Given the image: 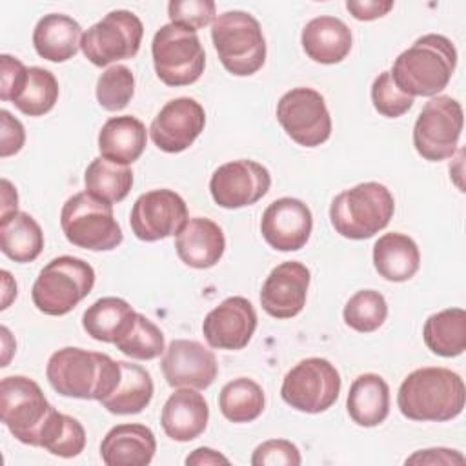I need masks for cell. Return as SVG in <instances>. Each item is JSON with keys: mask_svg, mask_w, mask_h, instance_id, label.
I'll use <instances>...</instances> for the list:
<instances>
[{"mask_svg": "<svg viewBox=\"0 0 466 466\" xmlns=\"http://www.w3.org/2000/svg\"><path fill=\"white\" fill-rule=\"evenodd\" d=\"M84 184L89 195L113 206L124 200L131 191L133 171L127 166L96 157L84 173Z\"/></svg>", "mask_w": 466, "mask_h": 466, "instance_id": "obj_32", "label": "cell"}, {"mask_svg": "<svg viewBox=\"0 0 466 466\" xmlns=\"http://www.w3.org/2000/svg\"><path fill=\"white\" fill-rule=\"evenodd\" d=\"M2 289H4V293H2V309H5L7 306H9V302L16 297V282L11 279V275H9V271H5V269H2Z\"/></svg>", "mask_w": 466, "mask_h": 466, "instance_id": "obj_49", "label": "cell"}, {"mask_svg": "<svg viewBox=\"0 0 466 466\" xmlns=\"http://www.w3.org/2000/svg\"><path fill=\"white\" fill-rule=\"evenodd\" d=\"M27 67L11 55L0 56V98L4 102H11V96L18 89L24 80Z\"/></svg>", "mask_w": 466, "mask_h": 466, "instance_id": "obj_44", "label": "cell"}, {"mask_svg": "<svg viewBox=\"0 0 466 466\" xmlns=\"http://www.w3.org/2000/svg\"><path fill=\"white\" fill-rule=\"evenodd\" d=\"M142 35L140 18L131 11L116 9L84 33L80 49L93 66L106 67L113 62L133 58L140 49Z\"/></svg>", "mask_w": 466, "mask_h": 466, "instance_id": "obj_12", "label": "cell"}, {"mask_svg": "<svg viewBox=\"0 0 466 466\" xmlns=\"http://www.w3.org/2000/svg\"><path fill=\"white\" fill-rule=\"evenodd\" d=\"M466 388L459 373L448 368H419L400 384L397 406L410 420L444 422L462 413Z\"/></svg>", "mask_w": 466, "mask_h": 466, "instance_id": "obj_1", "label": "cell"}, {"mask_svg": "<svg viewBox=\"0 0 466 466\" xmlns=\"http://www.w3.org/2000/svg\"><path fill=\"white\" fill-rule=\"evenodd\" d=\"M155 451V433L144 424L113 426L100 442V457L107 466H146Z\"/></svg>", "mask_w": 466, "mask_h": 466, "instance_id": "obj_23", "label": "cell"}, {"mask_svg": "<svg viewBox=\"0 0 466 466\" xmlns=\"http://www.w3.org/2000/svg\"><path fill=\"white\" fill-rule=\"evenodd\" d=\"M187 206L173 189H153L142 193L129 215V226L137 238L155 242L177 235L187 222Z\"/></svg>", "mask_w": 466, "mask_h": 466, "instance_id": "obj_14", "label": "cell"}, {"mask_svg": "<svg viewBox=\"0 0 466 466\" xmlns=\"http://www.w3.org/2000/svg\"><path fill=\"white\" fill-rule=\"evenodd\" d=\"M0 157H11L18 153L25 142V131L18 118H15L9 111H0Z\"/></svg>", "mask_w": 466, "mask_h": 466, "instance_id": "obj_43", "label": "cell"}, {"mask_svg": "<svg viewBox=\"0 0 466 466\" xmlns=\"http://www.w3.org/2000/svg\"><path fill=\"white\" fill-rule=\"evenodd\" d=\"M342 317L351 329L359 333H371L379 329L388 317L386 299L375 289H360L350 297Z\"/></svg>", "mask_w": 466, "mask_h": 466, "instance_id": "obj_38", "label": "cell"}, {"mask_svg": "<svg viewBox=\"0 0 466 466\" xmlns=\"http://www.w3.org/2000/svg\"><path fill=\"white\" fill-rule=\"evenodd\" d=\"M302 462L299 448L286 439H271L258 444L251 455L253 466H299Z\"/></svg>", "mask_w": 466, "mask_h": 466, "instance_id": "obj_42", "label": "cell"}, {"mask_svg": "<svg viewBox=\"0 0 466 466\" xmlns=\"http://www.w3.org/2000/svg\"><path fill=\"white\" fill-rule=\"evenodd\" d=\"M0 249L15 262H33L44 249L42 228L25 211L0 218Z\"/></svg>", "mask_w": 466, "mask_h": 466, "instance_id": "obj_30", "label": "cell"}, {"mask_svg": "<svg viewBox=\"0 0 466 466\" xmlns=\"http://www.w3.org/2000/svg\"><path fill=\"white\" fill-rule=\"evenodd\" d=\"M271 186L269 171L255 160H231L218 166L209 180V193L217 206L238 209L258 202Z\"/></svg>", "mask_w": 466, "mask_h": 466, "instance_id": "obj_15", "label": "cell"}, {"mask_svg": "<svg viewBox=\"0 0 466 466\" xmlns=\"http://www.w3.org/2000/svg\"><path fill=\"white\" fill-rule=\"evenodd\" d=\"M462 124V107L455 98L448 95L430 98L413 126V146L417 153L430 162L451 158L459 146Z\"/></svg>", "mask_w": 466, "mask_h": 466, "instance_id": "obj_10", "label": "cell"}, {"mask_svg": "<svg viewBox=\"0 0 466 466\" xmlns=\"http://www.w3.org/2000/svg\"><path fill=\"white\" fill-rule=\"evenodd\" d=\"M264 391L262 388L248 379L238 377L224 384L218 393V408L222 415L231 422H251L264 411Z\"/></svg>", "mask_w": 466, "mask_h": 466, "instance_id": "obj_35", "label": "cell"}, {"mask_svg": "<svg viewBox=\"0 0 466 466\" xmlns=\"http://www.w3.org/2000/svg\"><path fill=\"white\" fill-rule=\"evenodd\" d=\"M160 368L171 388L206 390L218 373L217 357L197 340L175 339L164 351Z\"/></svg>", "mask_w": 466, "mask_h": 466, "instance_id": "obj_17", "label": "cell"}, {"mask_svg": "<svg viewBox=\"0 0 466 466\" xmlns=\"http://www.w3.org/2000/svg\"><path fill=\"white\" fill-rule=\"evenodd\" d=\"M82 27L67 15L49 13L38 20L33 31V46L38 56L49 62L73 58L82 44Z\"/></svg>", "mask_w": 466, "mask_h": 466, "instance_id": "obj_25", "label": "cell"}, {"mask_svg": "<svg viewBox=\"0 0 466 466\" xmlns=\"http://www.w3.org/2000/svg\"><path fill=\"white\" fill-rule=\"evenodd\" d=\"M313 229L309 208L293 197L273 200L262 213L260 233L277 251H297L306 246Z\"/></svg>", "mask_w": 466, "mask_h": 466, "instance_id": "obj_19", "label": "cell"}, {"mask_svg": "<svg viewBox=\"0 0 466 466\" xmlns=\"http://www.w3.org/2000/svg\"><path fill=\"white\" fill-rule=\"evenodd\" d=\"M187 466H209V464H229V459L211 448H197L186 457Z\"/></svg>", "mask_w": 466, "mask_h": 466, "instance_id": "obj_47", "label": "cell"}, {"mask_svg": "<svg viewBox=\"0 0 466 466\" xmlns=\"http://www.w3.org/2000/svg\"><path fill=\"white\" fill-rule=\"evenodd\" d=\"M428 350L439 357H457L466 350V311L448 308L428 317L422 328Z\"/></svg>", "mask_w": 466, "mask_h": 466, "instance_id": "obj_31", "label": "cell"}, {"mask_svg": "<svg viewBox=\"0 0 466 466\" xmlns=\"http://www.w3.org/2000/svg\"><path fill=\"white\" fill-rule=\"evenodd\" d=\"M58 82L55 75L44 67H27L24 80L11 96L15 107L27 116H42L49 113L58 100Z\"/></svg>", "mask_w": 466, "mask_h": 466, "instance_id": "obj_33", "label": "cell"}, {"mask_svg": "<svg viewBox=\"0 0 466 466\" xmlns=\"http://www.w3.org/2000/svg\"><path fill=\"white\" fill-rule=\"evenodd\" d=\"M133 311L124 299L102 297L84 311L82 328L91 339L113 344Z\"/></svg>", "mask_w": 466, "mask_h": 466, "instance_id": "obj_36", "label": "cell"}, {"mask_svg": "<svg viewBox=\"0 0 466 466\" xmlns=\"http://www.w3.org/2000/svg\"><path fill=\"white\" fill-rule=\"evenodd\" d=\"M120 362V373L113 390L100 400V404L115 415L140 413L153 399V379L147 370L126 360Z\"/></svg>", "mask_w": 466, "mask_h": 466, "instance_id": "obj_28", "label": "cell"}, {"mask_svg": "<svg viewBox=\"0 0 466 466\" xmlns=\"http://www.w3.org/2000/svg\"><path fill=\"white\" fill-rule=\"evenodd\" d=\"M95 286V269L89 262L62 255L49 260L38 273L31 299L38 311L62 317L84 300Z\"/></svg>", "mask_w": 466, "mask_h": 466, "instance_id": "obj_5", "label": "cell"}, {"mask_svg": "<svg viewBox=\"0 0 466 466\" xmlns=\"http://www.w3.org/2000/svg\"><path fill=\"white\" fill-rule=\"evenodd\" d=\"M2 186V209H0V218L9 217L13 213H16V206H18V195L16 189L13 187V184L7 178H2L0 182Z\"/></svg>", "mask_w": 466, "mask_h": 466, "instance_id": "obj_48", "label": "cell"}, {"mask_svg": "<svg viewBox=\"0 0 466 466\" xmlns=\"http://www.w3.org/2000/svg\"><path fill=\"white\" fill-rule=\"evenodd\" d=\"M371 102H373V107L382 116H388V118H399L404 113H408L413 106V98L408 96L406 93H402L395 86L390 71L380 73L373 80V84H371Z\"/></svg>", "mask_w": 466, "mask_h": 466, "instance_id": "obj_40", "label": "cell"}, {"mask_svg": "<svg viewBox=\"0 0 466 466\" xmlns=\"http://www.w3.org/2000/svg\"><path fill=\"white\" fill-rule=\"evenodd\" d=\"M175 249L186 266L208 269L222 258L226 237L217 222L206 217H193L177 233Z\"/></svg>", "mask_w": 466, "mask_h": 466, "instance_id": "obj_21", "label": "cell"}, {"mask_svg": "<svg viewBox=\"0 0 466 466\" xmlns=\"http://www.w3.org/2000/svg\"><path fill=\"white\" fill-rule=\"evenodd\" d=\"M346 410L351 420L364 428L379 426L390 413V388L377 373L359 375L348 391Z\"/></svg>", "mask_w": 466, "mask_h": 466, "instance_id": "obj_29", "label": "cell"}, {"mask_svg": "<svg viewBox=\"0 0 466 466\" xmlns=\"http://www.w3.org/2000/svg\"><path fill=\"white\" fill-rule=\"evenodd\" d=\"M204 107L189 96H180L169 100L157 113L149 126V135L160 151L180 153L197 140L204 131Z\"/></svg>", "mask_w": 466, "mask_h": 466, "instance_id": "obj_16", "label": "cell"}, {"mask_svg": "<svg viewBox=\"0 0 466 466\" xmlns=\"http://www.w3.org/2000/svg\"><path fill=\"white\" fill-rule=\"evenodd\" d=\"M346 9L351 13L353 18L357 20H375L380 18L384 15H388L393 9V2H382V0H348L346 2Z\"/></svg>", "mask_w": 466, "mask_h": 466, "instance_id": "obj_45", "label": "cell"}, {"mask_svg": "<svg viewBox=\"0 0 466 466\" xmlns=\"http://www.w3.org/2000/svg\"><path fill=\"white\" fill-rule=\"evenodd\" d=\"M457 49L442 35H424L402 51L390 71L395 86L408 96H437L451 80Z\"/></svg>", "mask_w": 466, "mask_h": 466, "instance_id": "obj_2", "label": "cell"}, {"mask_svg": "<svg viewBox=\"0 0 466 466\" xmlns=\"http://www.w3.org/2000/svg\"><path fill=\"white\" fill-rule=\"evenodd\" d=\"M146 126L131 115L111 116L98 133L100 157L122 166L138 160L146 149Z\"/></svg>", "mask_w": 466, "mask_h": 466, "instance_id": "obj_26", "label": "cell"}, {"mask_svg": "<svg viewBox=\"0 0 466 466\" xmlns=\"http://www.w3.org/2000/svg\"><path fill=\"white\" fill-rule=\"evenodd\" d=\"M209 408L202 393L193 388H178L162 406L160 424L164 433L177 442H189L204 433Z\"/></svg>", "mask_w": 466, "mask_h": 466, "instance_id": "obj_22", "label": "cell"}, {"mask_svg": "<svg viewBox=\"0 0 466 466\" xmlns=\"http://www.w3.org/2000/svg\"><path fill=\"white\" fill-rule=\"evenodd\" d=\"M309 269L297 260L279 264L266 277L260 289L262 309L275 319H291L306 304L309 288Z\"/></svg>", "mask_w": 466, "mask_h": 466, "instance_id": "obj_20", "label": "cell"}, {"mask_svg": "<svg viewBox=\"0 0 466 466\" xmlns=\"http://www.w3.org/2000/svg\"><path fill=\"white\" fill-rule=\"evenodd\" d=\"M395 213L390 189L379 182H362L339 193L329 206L333 229L351 240H364L384 229Z\"/></svg>", "mask_w": 466, "mask_h": 466, "instance_id": "obj_4", "label": "cell"}, {"mask_svg": "<svg viewBox=\"0 0 466 466\" xmlns=\"http://www.w3.org/2000/svg\"><path fill=\"white\" fill-rule=\"evenodd\" d=\"M373 266L390 282L410 280L420 266V251L415 240L404 233H384L373 244Z\"/></svg>", "mask_w": 466, "mask_h": 466, "instance_id": "obj_27", "label": "cell"}, {"mask_svg": "<svg viewBox=\"0 0 466 466\" xmlns=\"http://www.w3.org/2000/svg\"><path fill=\"white\" fill-rule=\"evenodd\" d=\"M257 329V311L244 297H228L213 308L202 324L206 342L217 350L237 351L248 346Z\"/></svg>", "mask_w": 466, "mask_h": 466, "instance_id": "obj_18", "label": "cell"}, {"mask_svg": "<svg viewBox=\"0 0 466 466\" xmlns=\"http://www.w3.org/2000/svg\"><path fill=\"white\" fill-rule=\"evenodd\" d=\"M302 49L319 64H339L351 51V31L335 16L311 18L302 29Z\"/></svg>", "mask_w": 466, "mask_h": 466, "instance_id": "obj_24", "label": "cell"}, {"mask_svg": "<svg viewBox=\"0 0 466 466\" xmlns=\"http://www.w3.org/2000/svg\"><path fill=\"white\" fill-rule=\"evenodd\" d=\"M53 410L33 379L24 375L2 379L0 417L16 441L38 448L42 428Z\"/></svg>", "mask_w": 466, "mask_h": 466, "instance_id": "obj_9", "label": "cell"}, {"mask_svg": "<svg viewBox=\"0 0 466 466\" xmlns=\"http://www.w3.org/2000/svg\"><path fill=\"white\" fill-rule=\"evenodd\" d=\"M118 373V360L106 353L73 346L55 351L46 366V377L56 393L98 402L113 390Z\"/></svg>", "mask_w": 466, "mask_h": 466, "instance_id": "obj_3", "label": "cell"}, {"mask_svg": "<svg viewBox=\"0 0 466 466\" xmlns=\"http://www.w3.org/2000/svg\"><path fill=\"white\" fill-rule=\"evenodd\" d=\"M157 76L171 87L197 82L206 66V53L195 31L177 24L162 25L151 42Z\"/></svg>", "mask_w": 466, "mask_h": 466, "instance_id": "obj_8", "label": "cell"}, {"mask_svg": "<svg viewBox=\"0 0 466 466\" xmlns=\"http://www.w3.org/2000/svg\"><path fill=\"white\" fill-rule=\"evenodd\" d=\"M116 350L137 360H153L166 351L164 333L146 315L133 311L115 342Z\"/></svg>", "mask_w": 466, "mask_h": 466, "instance_id": "obj_34", "label": "cell"}, {"mask_svg": "<svg viewBox=\"0 0 466 466\" xmlns=\"http://www.w3.org/2000/svg\"><path fill=\"white\" fill-rule=\"evenodd\" d=\"M135 76L127 66H111L96 80V100L106 111H122L133 98Z\"/></svg>", "mask_w": 466, "mask_h": 466, "instance_id": "obj_39", "label": "cell"}, {"mask_svg": "<svg viewBox=\"0 0 466 466\" xmlns=\"http://www.w3.org/2000/svg\"><path fill=\"white\" fill-rule=\"evenodd\" d=\"M464 457L457 450L430 448L419 450L406 459V464H462Z\"/></svg>", "mask_w": 466, "mask_h": 466, "instance_id": "obj_46", "label": "cell"}, {"mask_svg": "<svg viewBox=\"0 0 466 466\" xmlns=\"http://www.w3.org/2000/svg\"><path fill=\"white\" fill-rule=\"evenodd\" d=\"M38 448L64 459H73L86 448V430L75 417L53 410L42 428Z\"/></svg>", "mask_w": 466, "mask_h": 466, "instance_id": "obj_37", "label": "cell"}, {"mask_svg": "<svg viewBox=\"0 0 466 466\" xmlns=\"http://www.w3.org/2000/svg\"><path fill=\"white\" fill-rule=\"evenodd\" d=\"M340 384V375L329 360L309 357L286 373L280 395L282 400L297 411L320 413L337 402Z\"/></svg>", "mask_w": 466, "mask_h": 466, "instance_id": "obj_11", "label": "cell"}, {"mask_svg": "<svg viewBox=\"0 0 466 466\" xmlns=\"http://www.w3.org/2000/svg\"><path fill=\"white\" fill-rule=\"evenodd\" d=\"M218 60L235 76H249L266 62V40L258 20L246 11H226L211 24Z\"/></svg>", "mask_w": 466, "mask_h": 466, "instance_id": "obj_6", "label": "cell"}, {"mask_svg": "<svg viewBox=\"0 0 466 466\" xmlns=\"http://www.w3.org/2000/svg\"><path fill=\"white\" fill-rule=\"evenodd\" d=\"M60 228L67 242L89 251L115 249L124 238L113 215V206L87 191L66 200L60 211Z\"/></svg>", "mask_w": 466, "mask_h": 466, "instance_id": "obj_7", "label": "cell"}, {"mask_svg": "<svg viewBox=\"0 0 466 466\" xmlns=\"http://www.w3.org/2000/svg\"><path fill=\"white\" fill-rule=\"evenodd\" d=\"M217 5L211 0H171L167 15L171 24L182 25L197 33V29L213 24Z\"/></svg>", "mask_w": 466, "mask_h": 466, "instance_id": "obj_41", "label": "cell"}, {"mask_svg": "<svg viewBox=\"0 0 466 466\" xmlns=\"http://www.w3.org/2000/svg\"><path fill=\"white\" fill-rule=\"evenodd\" d=\"M277 120L288 137L304 147H317L331 135V116L324 96L311 87H295L277 104Z\"/></svg>", "mask_w": 466, "mask_h": 466, "instance_id": "obj_13", "label": "cell"}]
</instances>
